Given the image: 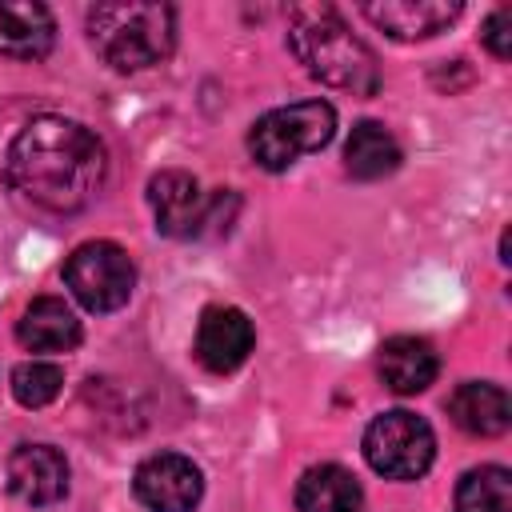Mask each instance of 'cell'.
Instances as JSON below:
<instances>
[{
  "label": "cell",
  "mask_w": 512,
  "mask_h": 512,
  "mask_svg": "<svg viewBox=\"0 0 512 512\" xmlns=\"http://www.w3.org/2000/svg\"><path fill=\"white\" fill-rule=\"evenodd\" d=\"M104 144L76 120L36 116L28 120L4 156V176L32 208L68 216L88 208L104 184Z\"/></svg>",
  "instance_id": "6da1fadb"
},
{
  "label": "cell",
  "mask_w": 512,
  "mask_h": 512,
  "mask_svg": "<svg viewBox=\"0 0 512 512\" xmlns=\"http://www.w3.org/2000/svg\"><path fill=\"white\" fill-rule=\"evenodd\" d=\"M288 48L320 84H332L356 96H372L380 88V68L372 48L360 36H352V28L328 4L292 8Z\"/></svg>",
  "instance_id": "7a4b0ae2"
},
{
  "label": "cell",
  "mask_w": 512,
  "mask_h": 512,
  "mask_svg": "<svg viewBox=\"0 0 512 512\" xmlns=\"http://www.w3.org/2000/svg\"><path fill=\"white\" fill-rule=\"evenodd\" d=\"M92 48L120 72L160 64L176 44V8L152 0H116L88 8Z\"/></svg>",
  "instance_id": "3957f363"
},
{
  "label": "cell",
  "mask_w": 512,
  "mask_h": 512,
  "mask_svg": "<svg viewBox=\"0 0 512 512\" xmlns=\"http://www.w3.org/2000/svg\"><path fill=\"white\" fill-rule=\"evenodd\" d=\"M336 136V108L328 100H300L264 112L248 132V152L260 168L284 172L300 156L320 152Z\"/></svg>",
  "instance_id": "277c9868"
},
{
  "label": "cell",
  "mask_w": 512,
  "mask_h": 512,
  "mask_svg": "<svg viewBox=\"0 0 512 512\" xmlns=\"http://www.w3.org/2000/svg\"><path fill=\"white\" fill-rule=\"evenodd\" d=\"M436 436L424 416L408 408L380 412L364 432V460L388 480H416L432 468Z\"/></svg>",
  "instance_id": "5b68a950"
},
{
  "label": "cell",
  "mask_w": 512,
  "mask_h": 512,
  "mask_svg": "<svg viewBox=\"0 0 512 512\" xmlns=\"http://www.w3.org/2000/svg\"><path fill=\"white\" fill-rule=\"evenodd\" d=\"M68 292L88 312H116L132 300L136 288V264L132 256L112 240H88L80 244L64 264Z\"/></svg>",
  "instance_id": "8992f818"
},
{
  "label": "cell",
  "mask_w": 512,
  "mask_h": 512,
  "mask_svg": "<svg viewBox=\"0 0 512 512\" xmlns=\"http://www.w3.org/2000/svg\"><path fill=\"white\" fill-rule=\"evenodd\" d=\"M132 492L152 512H192L200 504V496H204V476L188 456L156 452V456L136 464Z\"/></svg>",
  "instance_id": "52a82bcc"
},
{
  "label": "cell",
  "mask_w": 512,
  "mask_h": 512,
  "mask_svg": "<svg viewBox=\"0 0 512 512\" xmlns=\"http://www.w3.org/2000/svg\"><path fill=\"white\" fill-rule=\"evenodd\" d=\"M148 200H152V212H156V228L172 240H188V236H200L204 224L212 220V204L196 176L180 172V168H164L148 180Z\"/></svg>",
  "instance_id": "ba28073f"
},
{
  "label": "cell",
  "mask_w": 512,
  "mask_h": 512,
  "mask_svg": "<svg viewBox=\"0 0 512 512\" xmlns=\"http://www.w3.org/2000/svg\"><path fill=\"white\" fill-rule=\"evenodd\" d=\"M252 344H256V328H252V320H248L240 308H232V304H212V308L200 312L192 352H196V360H200L208 372H216V376L236 372V368L248 360Z\"/></svg>",
  "instance_id": "9c48e42d"
},
{
  "label": "cell",
  "mask_w": 512,
  "mask_h": 512,
  "mask_svg": "<svg viewBox=\"0 0 512 512\" xmlns=\"http://www.w3.org/2000/svg\"><path fill=\"white\" fill-rule=\"evenodd\" d=\"M8 488L24 504H56L68 496V460L52 444H20L8 456Z\"/></svg>",
  "instance_id": "30bf717a"
},
{
  "label": "cell",
  "mask_w": 512,
  "mask_h": 512,
  "mask_svg": "<svg viewBox=\"0 0 512 512\" xmlns=\"http://www.w3.org/2000/svg\"><path fill=\"white\" fill-rule=\"evenodd\" d=\"M56 20L36 0H0V56L40 60L52 52Z\"/></svg>",
  "instance_id": "8fae6325"
},
{
  "label": "cell",
  "mask_w": 512,
  "mask_h": 512,
  "mask_svg": "<svg viewBox=\"0 0 512 512\" xmlns=\"http://www.w3.org/2000/svg\"><path fill=\"white\" fill-rule=\"evenodd\" d=\"M448 416L468 436H504L512 424V400L492 380H468L448 396Z\"/></svg>",
  "instance_id": "7c38bea8"
},
{
  "label": "cell",
  "mask_w": 512,
  "mask_h": 512,
  "mask_svg": "<svg viewBox=\"0 0 512 512\" xmlns=\"http://www.w3.org/2000/svg\"><path fill=\"white\" fill-rule=\"evenodd\" d=\"M364 16L396 36V40H424L436 36L440 28H448L460 16V4H444V0H384V4H364Z\"/></svg>",
  "instance_id": "4fadbf2b"
},
{
  "label": "cell",
  "mask_w": 512,
  "mask_h": 512,
  "mask_svg": "<svg viewBox=\"0 0 512 512\" xmlns=\"http://www.w3.org/2000/svg\"><path fill=\"white\" fill-rule=\"evenodd\" d=\"M380 376L392 392L400 396H416L424 392L436 372H440V360H436V348L420 336H392L380 344Z\"/></svg>",
  "instance_id": "5bb4252c"
},
{
  "label": "cell",
  "mask_w": 512,
  "mask_h": 512,
  "mask_svg": "<svg viewBox=\"0 0 512 512\" xmlns=\"http://www.w3.org/2000/svg\"><path fill=\"white\" fill-rule=\"evenodd\" d=\"M16 340L28 352H68L80 344V320L60 296H40L24 308L16 324Z\"/></svg>",
  "instance_id": "9a60e30c"
},
{
  "label": "cell",
  "mask_w": 512,
  "mask_h": 512,
  "mask_svg": "<svg viewBox=\"0 0 512 512\" xmlns=\"http://www.w3.org/2000/svg\"><path fill=\"white\" fill-rule=\"evenodd\" d=\"M364 492L340 464H312L296 480V512H360Z\"/></svg>",
  "instance_id": "2e32d148"
},
{
  "label": "cell",
  "mask_w": 512,
  "mask_h": 512,
  "mask_svg": "<svg viewBox=\"0 0 512 512\" xmlns=\"http://www.w3.org/2000/svg\"><path fill=\"white\" fill-rule=\"evenodd\" d=\"M344 168L356 176V180H380V176H392L400 168V144L396 136L376 124V120H360L344 144Z\"/></svg>",
  "instance_id": "e0dca14e"
},
{
  "label": "cell",
  "mask_w": 512,
  "mask_h": 512,
  "mask_svg": "<svg viewBox=\"0 0 512 512\" xmlns=\"http://www.w3.org/2000/svg\"><path fill=\"white\" fill-rule=\"evenodd\" d=\"M456 512H512V472L504 464H480L456 484Z\"/></svg>",
  "instance_id": "ac0fdd59"
},
{
  "label": "cell",
  "mask_w": 512,
  "mask_h": 512,
  "mask_svg": "<svg viewBox=\"0 0 512 512\" xmlns=\"http://www.w3.org/2000/svg\"><path fill=\"white\" fill-rule=\"evenodd\" d=\"M64 388V372L60 364H48V360H24L12 368V396L24 404V408H44L60 396Z\"/></svg>",
  "instance_id": "d6986e66"
},
{
  "label": "cell",
  "mask_w": 512,
  "mask_h": 512,
  "mask_svg": "<svg viewBox=\"0 0 512 512\" xmlns=\"http://www.w3.org/2000/svg\"><path fill=\"white\" fill-rule=\"evenodd\" d=\"M480 40H484V48H488L496 60H508V56H512V8H496V12L484 20Z\"/></svg>",
  "instance_id": "ffe728a7"
}]
</instances>
